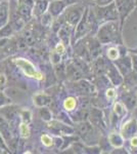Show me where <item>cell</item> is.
I'll return each mask as SVG.
<instances>
[{
	"label": "cell",
	"instance_id": "8d00e7d4",
	"mask_svg": "<svg viewBox=\"0 0 137 154\" xmlns=\"http://www.w3.org/2000/svg\"><path fill=\"white\" fill-rule=\"evenodd\" d=\"M106 97H108V99H114L116 97V93L113 88H109L106 91Z\"/></svg>",
	"mask_w": 137,
	"mask_h": 154
},
{
	"label": "cell",
	"instance_id": "1f68e13d",
	"mask_svg": "<svg viewBox=\"0 0 137 154\" xmlns=\"http://www.w3.org/2000/svg\"><path fill=\"white\" fill-rule=\"evenodd\" d=\"M10 103H11L10 99H9L8 97L3 93V91H0V107L5 106V105H7V104H10Z\"/></svg>",
	"mask_w": 137,
	"mask_h": 154
},
{
	"label": "cell",
	"instance_id": "7402d4cb",
	"mask_svg": "<svg viewBox=\"0 0 137 154\" xmlns=\"http://www.w3.org/2000/svg\"><path fill=\"white\" fill-rule=\"evenodd\" d=\"M13 33H14V30L12 28L11 24L8 22L5 26H3L0 29V38H8Z\"/></svg>",
	"mask_w": 137,
	"mask_h": 154
},
{
	"label": "cell",
	"instance_id": "9c48e42d",
	"mask_svg": "<svg viewBox=\"0 0 137 154\" xmlns=\"http://www.w3.org/2000/svg\"><path fill=\"white\" fill-rule=\"evenodd\" d=\"M16 12L27 24L33 18V6H30L28 4H25V3H19Z\"/></svg>",
	"mask_w": 137,
	"mask_h": 154
},
{
	"label": "cell",
	"instance_id": "277c9868",
	"mask_svg": "<svg viewBox=\"0 0 137 154\" xmlns=\"http://www.w3.org/2000/svg\"><path fill=\"white\" fill-rule=\"evenodd\" d=\"M94 16H95L96 21L103 22V21H115L118 18V11L116 9L115 3L109 4L106 7L96 6L94 8Z\"/></svg>",
	"mask_w": 137,
	"mask_h": 154
},
{
	"label": "cell",
	"instance_id": "836d02e7",
	"mask_svg": "<svg viewBox=\"0 0 137 154\" xmlns=\"http://www.w3.org/2000/svg\"><path fill=\"white\" fill-rule=\"evenodd\" d=\"M55 51L59 54H64V51H66V45H64L63 42H58L55 46Z\"/></svg>",
	"mask_w": 137,
	"mask_h": 154
},
{
	"label": "cell",
	"instance_id": "6da1fadb",
	"mask_svg": "<svg viewBox=\"0 0 137 154\" xmlns=\"http://www.w3.org/2000/svg\"><path fill=\"white\" fill-rule=\"evenodd\" d=\"M98 40L101 43H122L121 33L119 32L118 26L114 22H109L104 24L100 29L98 30Z\"/></svg>",
	"mask_w": 137,
	"mask_h": 154
},
{
	"label": "cell",
	"instance_id": "f35d334b",
	"mask_svg": "<svg viewBox=\"0 0 137 154\" xmlns=\"http://www.w3.org/2000/svg\"><path fill=\"white\" fill-rule=\"evenodd\" d=\"M132 64H133L134 70L137 71V56H132Z\"/></svg>",
	"mask_w": 137,
	"mask_h": 154
},
{
	"label": "cell",
	"instance_id": "e0dca14e",
	"mask_svg": "<svg viewBox=\"0 0 137 154\" xmlns=\"http://www.w3.org/2000/svg\"><path fill=\"white\" fill-rule=\"evenodd\" d=\"M90 120L94 125L98 126V128H106V125L103 123V118L101 115V112L97 109H92L91 113H90Z\"/></svg>",
	"mask_w": 137,
	"mask_h": 154
},
{
	"label": "cell",
	"instance_id": "5bb4252c",
	"mask_svg": "<svg viewBox=\"0 0 137 154\" xmlns=\"http://www.w3.org/2000/svg\"><path fill=\"white\" fill-rule=\"evenodd\" d=\"M75 88L79 91L80 94H85V95H91L95 93V88L91 83L87 82L85 80H80L75 82Z\"/></svg>",
	"mask_w": 137,
	"mask_h": 154
},
{
	"label": "cell",
	"instance_id": "d4e9b609",
	"mask_svg": "<svg viewBox=\"0 0 137 154\" xmlns=\"http://www.w3.org/2000/svg\"><path fill=\"white\" fill-rule=\"evenodd\" d=\"M40 110H39V115L40 117L43 119L44 121L48 122L49 120H51V112L49 109L45 108V107H40Z\"/></svg>",
	"mask_w": 137,
	"mask_h": 154
},
{
	"label": "cell",
	"instance_id": "b9f144b4",
	"mask_svg": "<svg viewBox=\"0 0 137 154\" xmlns=\"http://www.w3.org/2000/svg\"><path fill=\"white\" fill-rule=\"evenodd\" d=\"M8 1H11V0H8Z\"/></svg>",
	"mask_w": 137,
	"mask_h": 154
},
{
	"label": "cell",
	"instance_id": "cb8c5ba5",
	"mask_svg": "<svg viewBox=\"0 0 137 154\" xmlns=\"http://www.w3.org/2000/svg\"><path fill=\"white\" fill-rule=\"evenodd\" d=\"M19 136L24 139H27L30 137V128H29V123L26 122H21L19 123Z\"/></svg>",
	"mask_w": 137,
	"mask_h": 154
},
{
	"label": "cell",
	"instance_id": "ab89813d",
	"mask_svg": "<svg viewBox=\"0 0 137 154\" xmlns=\"http://www.w3.org/2000/svg\"><path fill=\"white\" fill-rule=\"evenodd\" d=\"M131 145L133 147H137V137H133L131 139Z\"/></svg>",
	"mask_w": 137,
	"mask_h": 154
},
{
	"label": "cell",
	"instance_id": "f546056e",
	"mask_svg": "<svg viewBox=\"0 0 137 154\" xmlns=\"http://www.w3.org/2000/svg\"><path fill=\"white\" fill-rule=\"evenodd\" d=\"M124 103L126 104V106L128 107L129 109L133 108L134 105L136 104V99L134 98L132 95H129V96H126L125 97V100H124Z\"/></svg>",
	"mask_w": 137,
	"mask_h": 154
},
{
	"label": "cell",
	"instance_id": "4fadbf2b",
	"mask_svg": "<svg viewBox=\"0 0 137 154\" xmlns=\"http://www.w3.org/2000/svg\"><path fill=\"white\" fill-rule=\"evenodd\" d=\"M78 133H79V135L82 137L83 140L88 142L92 138V136H93V128H92V125L88 122H81L80 125H78Z\"/></svg>",
	"mask_w": 137,
	"mask_h": 154
},
{
	"label": "cell",
	"instance_id": "8992f818",
	"mask_svg": "<svg viewBox=\"0 0 137 154\" xmlns=\"http://www.w3.org/2000/svg\"><path fill=\"white\" fill-rule=\"evenodd\" d=\"M0 134L3 137L4 141H5V143L7 144V146H8V144L10 143L11 140L13 139V133H12V131H11L9 122L1 115V114H0Z\"/></svg>",
	"mask_w": 137,
	"mask_h": 154
},
{
	"label": "cell",
	"instance_id": "44dd1931",
	"mask_svg": "<svg viewBox=\"0 0 137 154\" xmlns=\"http://www.w3.org/2000/svg\"><path fill=\"white\" fill-rule=\"evenodd\" d=\"M109 143L115 147H121L123 145V137L117 133H113L109 136Z\"/></svg>",
	"mask_w": 137,
	"mask_h": 154
},
{
	"label": "cell",
	"instance_id": "60d3db41",
	"mask_svg": "<svg viewBox=\"0 0 137 154\" xmlns=\"http://www.w3.org/2000/svg\"><path fill=\"white\" fill-rule=\"evenodd\" d=\"M134 51V53H137V48H136V49H134V51Z\"/></svg>",
	"mask_w": 137,
	"mask_h": 154
},
{
	"label": "cell",
	"instance_id": "2e32d148",
	"mask_svg": "<svg viewBox=\"0 0 137 154\" xmlns=\"http://www.w3.org/2000/svg\"><path fill=\"white\" fill-rule=\"evenodd\" d=\"M106 74L109 75V79H111V80L114 82L115 85H119V84L122 83L123 79H122V77L120 76L119 72L117 71V69L115 68V66H113L112 64H109V65L106 64Z\"/></svg>",
	"mask_w": 137,
	"mask_h": 154
},
{
	"label": "cell",
	"instance_id": "f1b7e54d",
	"mask_svg": "<svg viewBox=\"0 0 137 154\" xmlns=\"http://www.w3.org/2000/svg\"><path fill=\"white\" fill-rule=\"evenodd\" d=\"M41 142L44 146H46V147H50L52 144H53V140H52V138L49 135L43 134V135L41 136Z\"/></svg>",
	"mask_w": 137,
	"mask_h": 154
},
{
	"label": "cell",
	"instance_id": "8fae6325",
	"mask_svg": "<svg viewBox=\"0 0 137 154\" xmlns=\"http://www.w3.org/2000/svg\"><path fill=\"white\" fill-rule=\"evenodd\" d=\"M48 128L55 133L56 135H59L61 134H68V135H71V134L74 133V130L71 128V126H68V125H61L59 123L58 121H48Z\"/></svg>",
	"mask_w": 137,
	"mask_h": 154
},
{
	"label": "cell",
	"instance_id": "ffe728a7",
	"mask_svg": "<svg viewBox=\"0 0 137 154\" xmlns=\"http://www.w3.org/2000/svg\"><path fill=\"white\" fill-rule=\"evenodd\" d=\"M137 131V123L136 121L131 120L128 123H126L125 126H123V136L128 138L130 136H133Z\"/></svg>",
	"mask_w": 137,
	"mask_h": 154
},
{
	"label": "cell",
	"instance_id": "4dcf8cb0",
	"mask_svg": "<svg viewBox=\"0 0 137 154\" xmlns=\"http://www.w3.org/2000/svg\"><path fill=\"white\" fill-rule=\"evenodd\" d=\"M108 57H109V60H112V61H115V60L118 59V57H119L118 48H109V51H108Z\"/></svg>",
	"mask_w": 137,
	"mask_h": 154
},
{
	"label": "cell",
	"instance_id": "7bdbcfd3",
	"mask_svg": "<svg viewBox=\"0 0 137 154\" xmlns=\"http://www.w3.org/2000/svg\"><path fill=\"white\" fill-rule=\"evenodd\" d=\"M0 1H1V0H0Z\"/></svg>",
	"mask_w": 137,
	"mask_h": 154
},
{
	"label": "cell",
	"instance_id": "7a4b0ae2",
	"mask_svg": "<svg viewBox=\"0 0 137 154\" xmlns=\"http://www.w3.org/2000/svg\"><path fill=\"white\" fill-rule=\"evenodd\" d=\"M84 14V7L80 4H75V5H70L66 11L63 12L64 22L69 24L70 26L74 27L79 23L82 16Z\"/></svg>",
	"mask_w": 137,
	"mask_h": 154
},
{
	"label": "cell",
	"instance_id": "d590c367",
	"mask_svg": "<svg viewBox=\"0 0 137 154\" xmlns=\"http://www.w3.org/2000/svg\"><path fill=\"white\" fill-rule=\"evenodd\" d=\"M6 84V77L4 74H0V91H2V89L4 88V86H5Z\"/></svg>",
	"mask_w": 137,
	"mask_h": 154
},
{
	"label": "cell",
	"instance_id": "ac0fdd59",
	"mask_svg": "<svg viewBox=\"0 0 137 154\" xmlns=\"http://www.w3.org/2000/svg\"><path fill=\"white\" fill-rule=\"evenodd\" d=\"M33 100H34V104L37 107H45V106L50 104L51 98L49 96H47L46 94L40 93V94L35 95Z\"/></svg>",
	"mask_w": 137,
	"mask_h": 154
},
{
	"label": "cell",
	"instance_id": "ba28073f",
	"mask_svg": "<svg viewBox=\"0 0 137 154\" xmlns=\"http://www.w3.org/2000/svg\"><path fill=\"white\" fill-rule=\"evenodd\" d=\"M67 4L64 0H51L50 3H48V8L47 11L52 16V18H57L61 16L66 9Z\"/></svg>",
	"mask_w": 137,
	"mask_h": 154
},
{
	"label": "cell",
	"instance_id": "d6a6232c",
	"mask_svg": "<svg viewBox=\"0 0 137 154\" xmlns=\"http://www.w3.org/2000/svg\"><path fill=\"white\" fill-rule=\"evenodd\" d=\"M0 149H2V150L6 153H10V150H9L8 146H7V144L5 143V141H4L3 137L1 136V134H0Z\"/></svg>",
	"mask_w": 137,
	"mask_h": 154
},
{
	"label": "cell",
	"instance_id": "e575fe53",
	"mask_svg": "<svg viewBox=\"0 0 137 154\" xmlns=\"http://www.w3.org/2000/svg\"><path fill=\"white\" fill-rule=\"evenodd\" d=\"M61 54H57L55 51H54L53 53L51 54V60H52V63H53V64L59 63V62H61Z\"/></svg>",
	"mask_w": 137,
	"mask_h": 154
},
{
	"label": "cell",
	"instance_id": "30bf717a",
	"mask_svg": "<svg viewBox=\"0 0 137 154\" xmlns=\"http://www.w3.org/2000/svg\"><path fill=\"white\" fill-rule=\"evenodd\" d=\"M66 76L70 80L77 81V80H80L82 77H83V72L79 68H77L73 62H70L66 68Z\"/></svg>",
	"mask_w": 137,
	"mask_h": 154
},
{
	"label": "cell",
	"instance_id": "74e56055",
	"mask_svg": "<svg viewBox=\"0 0 137 154\" xmlns=\"http://www.w3.org/2000/svg\"><path fill=\"white\" fill-rule=\"evenodd\" d=\"M113 0H95V2L99 5H106V4H109V2H112Z\"/></svg>",
	"mask_w": 137,
	"mask_h": 154
},
{
	"label": "cell",
	"instance_id": "7c38bea8",
	"mask_svg": "<svg viewBox=\"0 0 137 154\" xmlns=\"http://www.w3.org/2000/svg\"><path fill=\"white\" fill-rule=\"evenodd\" d=\"M48 8V0H36L33 6V17L40 19L47 11Z\"/></svg>",
	"mask_w": 137,
	"mask_h": 154
},
{
	"label": "cell",
	"instance_id": "484cf974",
	"mask_svg": "<svg viewBox=\"0 0 137 154\" xmlns=\"http://www.w3.org/2000/svg\"><path fill=\"white\" fill-rule=\"evenodd\" d=\"M19 117H21V119L24 121V122L30 123V122H31V120H32L31 111L27 110V109H25V110H19Z\"/></svg>",
	"mask_w": 137,
	"mask_h": 154
},
{
	"label": "cell",
	"instance_id": "603a6c76",
	"mask_svg": "<svg viewBox=\"0 0 137 154\" xmlns=\"http://www.w3.org/2000/svg\"><path fill=\"white\" fill-rule=\"evenodd\" d=\"M77 105V100L73 97H69L64 101V108L67 111H72L75 109V107Z\"/></svg>",
	"mask_w": 137,
	"mask_h": 154
},
{
	"label": "cell",
	"instance_id": "9a60e30c",
	"mask_svg": "<svg viewBox=\"0 0 137 154\" xmlns=\"http://www.w3.org/2000/svg\"><path fill=\"white\" fill-rule=\"evenodd\" d=\"M85 45L87 49H88L89 54H90L91 59H94L99 56V54H100V43H99V41H97L93 38L87 39Z\"/></svg>",
	"mask_w": 137,
	"mask_h": 154
},
{
	"label": "cell",
	"instance_id": "52a82bcc",
	"mask_svg": "<svg viewBox=\"0 0 137 154\" xmlns=\"http://www.w3.org/2000/svg\"><path fill=\"white\" fill-rule=\"evenodd\" d=\"M10 17V1L1 0L0 1V29L9 22Z\"/></svg>",
	"mask_w": 137,
	"mask_h": 154
},
{
	"label": "cell",
	"instance_id": "5b68a950",
	"mask_svg": "<svg viewBox=\"0 0 137 154\" xmlns=\"http://www.w3.org/2000/svg\"><path fill=\"white\" fill-rule=\"evenodd\" d=\"M115 5H116V9L121 18L122 24H123L126 17L133 11L135 3H134V0H116Z\"/></svg>",
	"mask_w": 137,
	"mask_h": 154
},
{
	"label": "cell",
	"instance_id": "83f0119b",
	"mask_svg": "<svg viewBox=\"0 0 137 154\" xmlns=\"http://www.w3.org/2000/svg\"><path fill=\"white\" fill-rule=\"evenodd\" d=\"M40 19H41V22L43 26H49V25L52 23V16L48 11H46Z\"/></svg>",
	"mask_w": 137,
	"mask_h": 154
},
{
	"label": "cell",
	"instance_id": "d6986e66",
	"mask_svg": "<svg viewBox=\"0 0 137 154\" xmlns=\"http://www.w3.org/2000/svg\"><path fill=\"white\" fill-rule=\"evenodd\" d=\"M117 66L119 67V69L121 70V72L123 74L128 73L129 71L131 70V61L128 57H125V58H122V59H117Z\"/></svg>",
	"mask_w": 137,
	"mask_h": 154
},
{
	"label": "cell",
	"instance_id": "4316f807",
	"mask_svg": "<svg viewBox=\"0 0 137 154\" xmlns=\"http://www.w3.org/2000/svg\"><path fill=\"white\" fill-rule=\"evenodd\" d=\"M114 111H115V113H116L118 116H120V117H121V116H123L124 114H125V112H126L125 107H124L123 104H121V103H116V104H115Z\"/></svg>",
	"mask_w": 137,
	"mask_h": 154
},
{
	"label": "cell",
	"instance_id": "3957f363",
	"mask_svg": "<svg viewBox=\"0 0 137 154\" xmlns=\"http://www.w3.org/2000/svg\"><path fill=\"white\" fill-rule=\"evenodd\" d=\"M13 63L16 67H19L22 70V72L26 75L27 77L30 78H35L41 80L43 79V75L35 68V66L31 63L30 61H28L27 59L24 58H16L13 60Z\"/></svg>",
	"mask_w": 137,
	"mask_h": 154
}]
</instances>
